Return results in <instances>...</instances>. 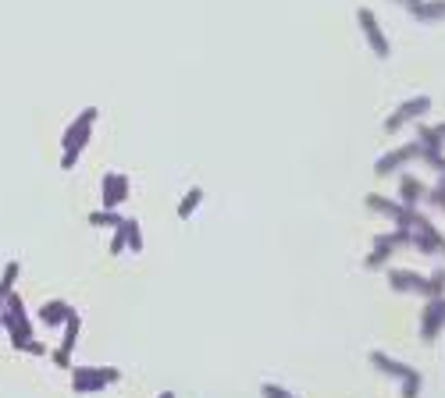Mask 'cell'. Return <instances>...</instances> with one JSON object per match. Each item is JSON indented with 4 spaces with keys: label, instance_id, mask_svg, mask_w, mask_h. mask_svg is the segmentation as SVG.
I'll return each mask as SVG.
<instances>
[{
    "label": "cell",
    "instance_id": "1",
    "mask_svg": "<svg viewBox=\"0 0 445 398\" xmlns=\"http://www.w3.org/2000/svg\"><path fill=\"white\" fill-rule=\"evenodd\" d=\"M97 117H100L97 107H82V110L75 114V121L65 128V135H61V171H72V167L79 164L82 149L89 146V139H93Z\"/></svg>",
    "mask_w": 445,
    "mask_h": 398
},
{
    "label": "cell",
    "instance_id": "2",
    "mask_svg": "<svg viewBox=\"0 0 445 398\" xmlns=\"http://www.w3.org/2000/svg\"><path fill=\"white\" fill-rule=\"evenodd\" d=\"M4 334H8V342L22 352L29 342L36 338V331H33V317L25 313V302H22V295L18 292H11L8 299H4Z\"/></svg>",
    "mask_w": 445,
    "mask_h": 398
},
{
    "label": "cell",
    "instance_id": "3",
    "mask_svg": "<svg viewBox=\"0 0 445 398\" xmlns=\"http://www.w3.org/2000/svg\"><path fill=\"white\" fill-rule=\"evenodd\" d=\"M122 381L118 366H72V391L75 395H97Z\"/></svg>",
    "mask_w": 445,
    "mask_h": 398
},
{
    "label": "cell",
    "instance_id": "4",
    "mask_svg": "<svg viewBox=\"0 0 445 398\" xmlns=\"http://www.w3.org/2000/svg\"><path fill=\"white\" fill-rule=\"evenodd\" d=\"M410 249H417L424 256H435V253H445V235L435 228V221L428 213L413 210V221H410Z\"/></svg>",
    "mask_w": 445,
    "mask_h": 398
},
{
    "label": "cell",
    "instance_id": "5",
    "mask_svg": "<svg viewBox=\"0 0 445 398\" xmlns=\"http://www.w3.org/2000/svg\"><path fill=\"white\" fill-rule=\"evenodd\" d=\"M356 25H360V33H364V40H367L374 57H381V60L392 57V43H389V36H385V28H381V22H378V15L371 8L356 11Z\"/></svg>",
    "mask_w": 445,
    "mask_h": 398
},
{
    "label": "cell",
    "instance_id": "6",
    "mask_svg": "<svg viewBox=\"0 0 445 398\" xmlns=\"http://www.w3.org/2000/svg\"><path fill=\"white\" fill-rule=\"evenodd\" d=\"M431 110V97H410V100H403L389 117H385V132H389V135H396L399 128H406V125H413V121H421L424 114Z\"/></svg>",
    "mask_w": 445,
    "mask_h": 398
},
{
    "label": "cell",
    "instance_id": "7",
    "mask_svg": "<svg viewBox=\"0 0 445 398\" xmlns=\"http://www.w3.org/2000/svg\"><path fill=\"white\" fill-rule=\"evenodd\" d=\"M364 203H367V210L381 213V217H389L396 228H410V221H413V206H406L399 199H389V196H381V192H367Z\"/></svg>",
    "mask_w": 445,
    "mask_h": 398
},
{
    "label": "cell",
    "instance_id": "8",
    "mask_svg": "<svg viewBox=\"0 0 445 398\" xmlns=\"http://www.w3.org/2000/svg\"><path fill=\"white\" fill-rule=\"evenodd\" d=\"M129 196H132V181H129V174H125V171H107L104 181H100V203H104L107 210H118Z\"/></svg>",
    "mask_w": 445,
    "mask_h": 398
},
{
    "label": "cell",
    "instance_id": "9",
    "mask_svg": "<svg viewBox=\"0 0 445 398\" xmlns=\"http://www.w3.org/2000/svg\"><path fill=\"white\" fill-rule=\"evenodd\" d=\"M410 160H421V146H417V142L396 146V149H389V153H385V157H378V164H374V174H378V178H389V174L403 171Z\"/></svg>",
    "mask_w": 445,
    "mask_h": 398
},
{
    "label": "cell",
    "instance_id": "10",
    "mask_svg": "<svg viewBox=\"0 0 445 398\" xmlns=\"http://www.w3.org/2000/svg\"><path fill=\"white\" fill-rule=\"evenodd\" d=\"M417 324H421V338H424V342H435V338H438V334L445 331V295L424 302Z\"/></svg>",
    "mask_w": 445,
    "mask_h": 398
},
{
    "label": "cell",
    "instance_id": "11",
    "mask_svg": "<svg viewBox=\"0 0 445 398\" xmlns=\"http://www.w3.org/2000/svg\"><path fill=\"white\" fill-rule=\"evenodd\" d=\"M389 288L392 292H406V295H424L428 292V274L406 270V267H392L389 270Z\"/></svg>",
    "mask_w": 445,
    "mask_h": 398
},
{
    "label": "cell",
    "instance_id": "12",
    "mask_svg": "<svg viewBox=\"0 0 445 398\" xmlns=\"http://www.w3.org/2000/svg\"><path fill=\"white\" fill-rule=\"evenodd\" d=\"M72 310H75L72 302H65V299H50V302H43L40 310H36V317H40V324H47V327H65V320L72 317Z\"/></svg>",
    "mask_w": 445,
    "mask_h": 398
},
{
    "label": "cell",
    "instance_id": "13",
    "mask_svg": "<svg viewBox=\"0 0 445 398\" xmlns=\"http://www.w3.org/2000/svg\"><path fill=\"white\" fill-rule=\"evenodd\" d=\"M424 199H428V185H424V181L417 174H403L399 178V203L417 210V203H424Z\"/></svg>",
    "mask_w": 445,
    "mask_h": 398
},
{
    "label": "cell",
    "instance_id": "14",
    "mask_svg": "<svg viewBox=\"0 0 445 398\" xmlns=\"http://www.w3.org/2000/svg\"><path fill=\"white\" fill-rule=\"evenodd\" d=\"M371 366L374 370H381L385 377H392V381H403L413 366H406V363H399V359H392L389 352H371Z\"/></svg>",
    "mask_w": 445,
    "mask_h": 398
},
{
    "label": "cell",
    "instance_id": "15",
    "mask_svg": "<svg viewBox=\"0 0 445 398\" xmlns=\"http://www.w3.org/2000/svg\"><path fill=\"white\" fill-rule=\"evenodd\" d=\"M410 15L417 18V22H424V25L445 22V0H421L417 8H410Z\"/></svg>",
    "mask_w": 445,
    "mask_h": 398
},
{
    "label": "cell",
    "instance_id": "16",
    "mask_svg": "<svg viewBox=\"0 0 445 398\" xmlns=\"http://www.w3.org/2000/svg\"><path fill=\"white\" fill-rule=\"evenodd\" d=\"M200 203H203V189H200V185H193L182 199H178V210H175V213H178V221H189L193 213L200 210Z\"/></svg>",
    "mask_w": 445,
    "mask_h": 398
},
{
    "label": "cell",
    "instance_id": "17",
    "mask_svg": "<svg viewBox=\"0 0 445 398\" xmlns=\"http://www.w3.org/2000/svg\"><path fill=\"white\" fill-rule=\"evenodd\" d=\"M79 331H82V317H79V313L72 310V317L65 320V338H61V345H57V349L72 356V349L79 345Z\"/></svg>",
    "mask_w": 445,
    "mask_h": 398
},
{
    "label": "cell",
    "instance_id": "18",
    "mask_svg": "<svg viewBox=\"0 0 445 398\" xmlns=\"http://www.w3.org/2000/svg\"><path fill=\"white\" fill-rule=\"evenodd\" d=\"M18 274H22V263H18V260H8L4 274H0V299H8V295L15 292V285H18Z\"/></svg>",
    "mask_w": 445,
    "mask_h": 398
},
{
    "label": "cell",
    "instance_id": "19",
    "mask_svg": "<svg viewBox=\"0 0 445 398\" xmlns=\"http://www.w3.org/2000/svg\"><path fill=\"white\" fill-rule=\"evenodd\" d=\"M122 221H125L122 213H118V210H107V206H100V210L89 213V224H93V228H118Z\"/></svg>",
    "mask_w": 445,
    "mask_h": 398
},
{
    "label": "cell",
    "instance_id": "20",
    "mask_svg": "<svg viewBox=\"0 0 445 398\" xmlns=\"http://www.w3.org/2000/svg\"><path fill=\"white\" fill-rule=\"evenodd\" d=\"M125 246L129 253H143V224L136 217H125Z\"/></svg>",
    "mask_w": 445,
    "mask_h": 398
},
{
    "label": "cell",
    "instance_id": "21",
    "mask_svg": "<svg viewBox=\"0 0 445 398\" xmlns=\"http://www.w3.org/2000/svg\"><path fill=\"white\" fill-rule=\"evenodd\" d=\"M421 388H424V377L417 370H410L403 381H399V398H421Z\"/></svg>",
    "mask_w": 445,
    "mask_h": 398
},
{
    "label": "cell",
    "instance_id": "22",
    "mask_svg": "<svg viewBox=\"0 0 445 398\" xmlns=\"http://www.w3.org/2000/svg\"><path fill=\"white\" fill-rule=\"evenodd\" d=\"M389 256H392V249L371 246V253L364 256V267H367V270H381V267H389Z\"/></svg>",
    "mask_w": 445,
    "mask_h": 398
},
{
    "label": "cell",
    "instance_id": "23",
    "mask_svg": "<svg viewBox=\"0 0 445 398\" xmlns=\"http://www.w3.org/2000/svg\"><path fill=\"white\" fill-rule=\"evenodd\" d=\"M438 295H445V267H438V270L428 274V292H424V299H438Z\"/></svg>",
    "mask_w": 445,
    "mask_h": 398
},
{
    "label": "cell",
    "instance_id": "24",
    "mask_svg": "<svg viewBox=\"0 0 445 398\" xmlns=\"http://www.w3.org/2000/svg\"><path fill=\"white\" fill-rule=\"evenodd\" d=\"M424 203H431V206L445 210V171H442V178H438V185H435V189H428V199H424Z\"/></svg>",
    "mask_w": 445,
    "mask_h": 398
},
{
    "label": "cell",
    "instance_id": "25",
    "mask_svg": "<svg viewBox=\"0 0 445 398\" xmlns=\"http://www.w3.org/2000/svg\"><path fill=\"white\" fill-rule=\"evenodd\" d=\"M129 246H125V221L114 228V238H111V256H122Z\"/></svg>",
    "mask_w": 445,
    "mask_h": 398
},
{
    "label": "cell",
    "instance_id": "26",
    "mask_svg": "<svg viewBox=\"0 0 445 398\" xmlns=\"http://www.w3.org/2000/svg\"><path fill=\"white\" fill-rule=\"evenodd\" d=\"M260 395H264V398H296L289 388H282V384H271V381H267V384H260Z\"/></svg>",
    "mask_w": 445,
    "mask_h": 398
},
{
    "label": "cell",
    "instance_id": "27",
    "mask_svg": "<svg viewBox=\"0 0 445 398\" xmlns=\"http://www.w3.org/2000/svg\"><path fill=\"white\" fill-rule=\"evenodd\" d=\"M22 352H29V356H47V345H43V342H36V338H33V342H29V345H25V349H22Z\"/></svg>",
    "mask_w": 445,
    "mask_h": 398
},
{
    "label": "cell",
    "instance_id": "28",
    "mask_svg": "<svg viewBox=\"0 0 445 398\" xmlns=\"http://www.w3.org/2000/svg\"><path fill=\"white\" fill-rule=\"evenodd\" d=\"M392 4H399V8H406V11H410V8H417L421 0H392Z\"/></svg>",
    "mask_w": 445,
    "mask_h": 398
},
{
    "label": "cell",
    "instance_id": "29",
    "mask_svg": "<svg viewBox=\"0 0 445 398\" xmlns=\"http://www.w3.org/2000/svg\"><path fill=\"white\" fill-rule=\"evenodd\" d=\"M157 398H175V391H161V395H157Z\"/></svg>",
    "mask_w": 445,
    "mask_h": 398
},
{
    "label": "cell",
    "instance_id": "30",
    "mask_svg": "<svg viewBox=\"0 0 445 398\" xmlns=\"http://www.w3.org/2000/svg\"><path fill=\"white\" fill-rule=\"evenodd\" d=\"M0 338H4V313H0Z\"/></svg>",
    "mask_w": 445,
    "mask_h": 398
},
{
    "label": "cell",
    "instance_id": "31",
    "mask_svg": "<svg viewBox=\"0 0 445 398\" xmlns=\"http://www.w3.org/2000/svg\"><path fill=\"white\" fill-rule=\"evenodd\" d=\"M438 132H442V139H445V125H438Z\"/></svg>",
    "mask_w": 445,
    "mask_h": 398
},
{
    "label": "cell",
    "instance_id": "32",
    "mask_svg": "<svg viewBox=\"0 0 445 398\" xmlns=\"http://www.w3.org/2000/svg\"><path fill=\"white\" fill-rule=\"evenodd\" d=\"M0 310H4V299H0Z\"/></svg>",
    "mask_w": 445,
    "mask_h": 398
}]
</instances>
